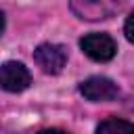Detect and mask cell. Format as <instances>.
<instances>
[{"label": "cell", "instance_id": "1", "mask_svg": "<svg viewBox=\"0 0 134 134\" xmlns=\"http://www.w3.org/2000/svg\"><path fill=\"white\" fill-rule=\"evenodd\" d=\"M126 0H69V6L75 17L82 21H103L117 15L124 8Z\"/></svg>", "mask_w": 134, "mask_h": 134}, {"label": "cell", "instance_id": "3", "mask_svg": "<svg viewBox=\"0 0 134 134\" xmlns=\"http://www.w3.org/2000/svg\"><path fill=\"white\" fill-rule=\"evenodd\" d=\"M31 86L29 69L19 61H6L0 65V88L6 92H23Z\"/></svg>", "mask_w": 134, "mask_h": 134}, {"label": "cell", "instance_id": "5", "mask_svg": "<svg viewBox=\"0 0 134 134\" xmlns=\"http://www.w3.org/2000/svg\"><path fill=\"white\" fill-rule=\"evenodd\" d=\"M80 94L92 103H109V100H115L119 96V88L109 77L92 75L80 84Z\"/></svg>", "mask_w": 134, "mask_h": 134}, {"label": "cell", "instance_id": "8", "mask_svg": "<svg viewBox=\"0 0 134 134\" xmlns=\"http://www.w3.org/2000/svg\"><path fill=\"white\" fill-rule=\"evenodd\" d=\"M2 31H4V13L0 10V36H2Z\"/></svg>", "mask_w": 134, "mask_h": 134}, {"label": "cell", "instance_id": "4", "mask_svg": "<svg viewBox=\"0 0 134 134\" xmlns=\"http://www.w3.org/2000/svg\"><path fill=\"white\" fill-rule=\"evenodd\" d=\"M34 61L44 73L57 75L67 65V48L61 44H48V42L40 44L34 50Z\"/></svg>", "mask_w": 134, "mask_h": 134}, {"label": "cell", "instance_id": "2", "mask_svg": "<svg viewBox=\"0 0 134 134\" xmlns=\"http://www.w3.org/2000/svg\"><path fill=\"white\" fill-rule=\"evenodd\" d=\"M80 48L96 63H107L117 52V44L109 34H88L80 40Z\"/></svg>", "mask_w": 134, "mask_h": 134}, {"label": "cell", "instance_id": "6", "mask_svg": "<svg viewBox=\"0 0 134 134\" xmlns=\"http://www.w3.org/2000/svg\"><path fill=\"white\" fill-rule=\"evenodd\" d=\"M134 126L130 124V121H126V119H119V117H109V119H105V121H100L98 126H96V132L100 134V132H117V130H132Z\"/></svg>", "mask_w": 134, "mask_h": 134}, {"label": "cell", "instance_id": "7", "mask_svg": "<svg viewBox=\"0 0 134 134\" xmlns=\"http://www.w3.org/2000/svg\"><path fill=\"white\" fill-rule=\"evenodd\" d=\"M124 34H126V40H128V42H132V40H134V34H132V15H128V17H126Z\"/></svg>", "mask_w": 134, "mask_h": 134}]
</instances>
